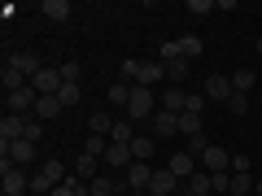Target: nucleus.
<instances>
[{
    "label": "nucleus",
    "mask_w": 262,
    "mask_h": 196,
    "mask_svg": "<svg viewBox=\"0 0 262 196\" xmlns=\"http://www.w3.org/2000/svg\"><path fill=\"white\" fill-rule=\"evenodd\" d=\"M66 179H70V170H66V166H61L57 157H44V166H39V175L31 179V192H39V196H44V192H53L57 183H66Z\"/></svg>",
    "instance_id": "nucleus-1"
},
{
    "label": "nucleus",
    "mask_w": 262,
    "mask_h": 196,
    "mask_svg": "<svg viewBox=\"0 0 262 196\" xmlns=\"http://www.w3.org/2000/svg\"><path fill=\"white\" fill-rule=\"evenodd\" d=\"M153 113H158V96H153V87H136V92H131V105H127V118L131 122H149Z\"/></svg>",
    "instance_id": "nucleus-2"
},
{
    "label": "nucleus",
    "mask_w": 262,
    "mask_h": 196,
    "mask_svg": "<svg viewBox=\"0 0 262 196\" xmlns=\"http://www.w3.org/2000/svg\"><path fill=\"white\" fill-rule=\"evenodd\" d=\"M0 175H5V196H22V192H31V179L22 175V166H13L9 157H0Z\"/></svg>",
    "instance_id": "nucleus-3"
},
{
    "label": "nucleus",
    "mask_w": 262,
    "mask_h": 196,
    "mask_svg": "<svg viewBox=\"0 0 262 196\" xmlns=\"http://www.w3.org/2000/svg\"><path fill=\"white\" fill-rule=\"evenodd\" d=\"M201 170H210V175H232V153L219 149V144H210V149L201 153Z\"/></svg>",
    "instance_id": "nucleus-4"
},
{
    "label": "nucleus",
    "mask_w": 262,
    "mask_h": 196,
    "mask_svg": "<svg viewBox=\"0 0 262 196\" xmlns=\"http://www.w3.org/2000/svg\"><path fill=\"white\" fill-rule=\"evenodd\" d=\"M5 70H18V75H22V79L31 83V79H35L39 70H44V61H39L35 53H13L9 61H5Z\"/></svg>",
    "instance_id": "nucleus-5"
},
{
    "label": "nucleus",
    "mask_w": 262,
    "mask_h": 196,
    "mask_svg": "<svg viewBox=\"0 0 262 196\" xmlns=\"http://www.w3.org/2000/svg\"><path fill=\"white\" fill-rule=\"evenodd\" d=\"M27 122H31V113H9V118H0V144L22 140V135H27Z\"/></svg>",
    "instance_id": "nucleus-6"
},
{
    "label": "nucleus",
    "mask_w": 262,
    "mask_h": 196,
    "mask_svg": "<svg viewBox=\"0 0 262 196\" xmlns=\"http://www.w3.org/2000/svg\"><path fill=\"white\" fill-rule=\"evenodd\" d=\"M122 183H127V192H144V187L153 183V166H149V161H131Z\"/></svg>",
    "instance_id": "nucleus-7"
},
{
    "label": "nucleus",
    "mask_w": 262,
    "mask_h": 196,
    "mask_svg": "<svg viewBox=\"0 0 262 196\" xmlns=\"http://www.w3.org/2000/svg\"><path fill=\"white\" fill-rule=\"evenodd\" d=\"M166 170H170V175L179 179V183H188V179L196 175V157H192V153H188V149H184V153H170Z\"/></svg>",
    "instance_id": "nucleus-8"
},
{
    "label": "nucleus",
    "mask_w": 262,
    "mask_h": 196,
    "mask_svg": "<svg viewBox=\"0 0 262 196\" xmlns=\"http://www.w3.org/2000/svg\"><path fill=\"white\" fill-rule=\"evenodd\" d=\"M170 135H179V113L158 109L153 113V140H170Z\"/></svg>",
    "instance_id": "nucleus-9"
},
{
    "label": "nucleus",
    "mask_w": 262,
    "mask_h": 196,
    "mask_svg": "<svg viewBox=\"0 0 262 196\" xmlns=\"http://www.w3.org/2000/svg\"><path fill=\"white\" fill-rule=\"evenodd\" d=\"M31 87H35L39 96H57V92L66 87V83H61V70H48V65H44V70L31 79Z\"/></svg>",
    "instance_id": "nucleus-10"
},
{
    "label": "nucleus",
    "mask_w": 262,
    "mask_h": 196,
    "mask_svg": "<svg viewBox=\"0 0 262 196\" xmlns=\"http://www.w3.org/2000/svg\"><path fill=\"white\" fill-rule=\"evenodd\" d=\"M131 161H136V157H131V144H114V140H110V149H105L101 166H110V170H127Z\"/></svg>",
    "instance_id": "nucleus-11"
},
{
    "label": "nucleus",
    "mask_w": 262,
    "mask_h": 196,
    "mask_svg": "<svg viewBox=\"0 0 262 196\" xmlns=\"http://www.w3.org/2000/svg\"><path fill=\"white\" fill-rule=\"evenodd\" d=\"M201 92H206V101H219V105H227V101H232V79H223V75H210Z\"/></svg>",
    "instance_id": "nucleus-12"
},
{
    "label": "nucleus",
    "mask_w": 262,
    "mask_h": 196,
    "mask_svg": "<svg viewBox=\"0 0 262 196\" xmlns=\"http://www.w3.org/2000/svg\"><path fill=\"white\" fill-rule=\"evenodd\" d=\"M175 187H184L170 170H153V183H149V196H175Z\"/></svg>",
    "instance_id": "nucleus-13"
},
{
    "label": "nucleus",
    "mask_w": 262,
    "mask_h": 196,
    "mask_svg": "<svg viewBox=\"0 0 262 196\" xmlns=\"http://www.w3.org/2000/svg\"><path fill=\"white\" fill-rule=\"evenodd\" d=\"M5 157H9L13 166H27V161H35V144L31 140H13V144H5Z\"/></svg>",
    "instance_id": "nucleus-14"
},
{
    "label": "nucleus",
    "mask_w": 262,
    "mask_h": 196,
    "mask_svg": "<svg viewBox=\"0 0 262 196\" xmlns=\"http://www.w3.org/2000/svg\"><path fill=\"white\" fill-rule=\"evenodd\" d=\"M162 79H166V65H162V61H140V75H136V87L162 83Z\"/></svg>",
    "instance_id": "nucleus-15"
},
{
    "label": "nucleus",
    "mask_w": 262,
    "mask_h": 196,
    "mask_svg": "<svg viewBox=\"0 0 262 196\" xmlns=\"http://www.w3.org/2000/svg\"><path fill=\"white\" fill-rule=\"evenodd\" d=\"M96 175H101V157H92V153H79V161H75V179L92 183Z\"/></svg>",
    "instance_id": "nucleus-16"
},
{
    "label": "nucleus",
    "mask_w": 262,
    "mask_h": 196,
    "mask_svg": "<svg viewBox=\"0 0 262 196\" xmlns=\"http://www.w3.org/2000/svg\"><path fill=\"white\" fill-rule=\"evenodd\" d=\"M88 192L92 196H118V192H127V183H114V175H96L88 183Z\"/></svg>",
    "instance_id": "nucleus-17"
},
{
    "label": "nucleus",
    "mask_w": 262,
    "mask_h": 196,
    "mask_svg": "<svg viewBox=\"0 0 262 196\" xmlns=\"http://www.w3.org/2000/svg\"><path fill=\"white\" fill-rule=\"evenodd\" d=\"M188 196H214V175H210V170H196V175L188 179Z\"/></svg>",
    "instance_id": "nucleus-18"
},
{
    "label": "nucleus",
    "mask_w": 262,
    "mask_h": 196,
    "mask_svg": "<svg viewBox=\"0 0 262 196\" xmlns=\"http://www.w3.org/2000/svg\"><path fill=\"white\" fill-rule=\"evenodd\" d=\"M39 13H44L48 22H66L75 9H70V0H44V5H39Z\"/></svg>",
    "instance_id": "nucleus-19"
},
{
    "label": "nucleus",
    "mask_w": 262,
    "mask_h": 196,
    "mask_svg": "<svg viewBox=\"0 0 262 196\" xmlns=\"http://www.w3.org/2000/svg\"><path fill=\"white\" fill-rule=\"evenodd\" d=\"M184 105H188V92H184V87H175V83H170L166 92H162V109H170V113H184Z\"/></svg>",
    "instance_id": "nucleus-20"
},
{
    "label": "nucleus",
    "mask_w": 262,
    "mask_h": 196,
    "mask_svg": "<svg viewBox=\"0 0 262 196\" xmlns=\"http://www.w3.org/2000/svg\"><path fill=\"white\" fill-rule=\"evenodd\" d=\"M201 131H206V118H201V113H179V135H184V140H192Z\"/></svg>",
    "instance_id": "nucleus-21"
},
{
    "label": "nucleus",
    "mask_w": 262,
    "mask_h": 196,
    "mask_svg": "<svg viewBox=\"0 0 262 196\" xmlns=\"http://www.w3.org/2000/svg\"><path fill=\"white\" fill-rule=\"evenodd\" d=\"M48 196H92V192H88V183H83V179H75V175H70L66 183H57Z\"/></svg>",
    "instance_id": "nucleus-22"
},
{
    "label": "nucleus",
    "mask_w": 262,
    "mask_h": 196,
    "mask_svg": "<svg viewBox=\"0 0 262 196\" xmlns=\"http://www.w3.org/2000/svg\"><path fill=\"white\" fill-rule=\"evenodd\" d=\"M131 92H136V83H110V105H118V109H127L131 105Z\"/></svg>",
    "instance_id": "nucleus-23"
},
{
    "label": "nucleus",
    "mask_w": 262,
    "mask_h": 196,
    "mask_svg": "<svg viewBox=\"0 0 262 196\" xmlns=\"http://www.w3.org/2000/svg\"><path fill=\"white\" fill-rule=\"evenodd\" d=\"M162 65H166V79H170V83H188V65H192V61L175 57V61H162Z\"/></svg>",
    "instance_id": "nucleus-24"
},
{
    "label": "nucleus",
    "mask_w": 262,
    "mask_h": 196,
    "mask_svg": "<svg viewBox=\"0 0 262 196\" xmlns=\"http://www.w3.org/2000/svg\"><path fill=\"white\" fill-rule=\"evenodd\" d=\"M110 140H114V144H131V140H136V127H131V118H118V122H114V135H110Z\"/></svg>",
    "instance_id": "nucleus-25"
},
{
    "label": "nucleus",
    "mask_w": 262,
    "mask_h": 196,
    "mask_svg": "<svg viewBox=\"0 0 262 196\" xmlns=\"http://www.w3.org/2000/svg\"><path fill=\"white\" fill-rule=\"evenodd\" d=\"M66 105L57 101V96H39V105H35V118H57Z\"/></svg>",
    "instance_id": "nucleus-26"
},
{
    "label": "nucleus",
    "mask_w": 262,
    "mask_h": 196,
    "mask_svg": "<svg viewBox=\"0 0 262 196\" xmlns=\"http://www.w3.org/2000/svg\"><path fill=\"white\" fill-rule=\"evenodd\" d=\"M253 83H258V75H253V70H236V75H232V92H245V96H249Z\"/></svg>",
    "instance_id": "nucleus-27"
},
{
    "label": "nucleus",
    "mask_w": 262,
    "mask_h": 196,
    "mask_svg": "<svg viewBox=\"0 0 262 196\" xmlns=\"http://www.w3.org/2000/svg\"><path fill=\"white\" fill-rule=\"evenodd\" d=\"M114 122H118V118H110V113H92L88 127H92V135H114Z\"/></svg>",
    "instance_id": "nucleus-28"
},
{
    "label": "nucleus",
    "mask_w": 262,
    "mask_h": 196,
    "mask_svg": "<svg viewBox=\"0 0 262 196\" xmlns=\"http://www.w3.org/2000/svg\"><path fill=\"white\" fill-rule=\"evenodd\" d=\"M227 196H253V175H232V192Z\"/></svg>",
    "instance_id": "nucleus-29"
},
{
    "label": "nucleus",
    "mask_w": 262,
    "mask_h": 196,
    "mask_svg": "<svg viewBox=\"0 0 262 196\" xmlns=\"http://www.w3.org/2000/svg\"><path fill=\"white\" fill-rule=\"evenodd\" d=\"M149 153H153L149 135H136V140H131V157H136V161H149Z\"/></svg>",
    "instance_id": "nucleus-30"
},
{
    "label": "nucleus",
    "mask_w": 262,
    "mask_h": 196,
    "mask_svg": "<svg viewBox=\"0 0 262 196\" xmlns=\"http://www.w3.org/2000/svg\"><path fill=\"white\" fill-rule=\"evenodd\" d=\"M105 149H110V135H88L83 140V153H92V157H105Z\"/></svg>",
    "instance_id": "nucleus-31"
},
{
    "label": "nucleus",
    "mask_w": 262,
    "mask_h": 196,
    "mask_svg": "<svg viewBox=\"0 0 262 196\" xmlns=\"http://www.w3.org/2000/svg\"><path fill=\"white\" fill-rule=\"evenodd\" d=\"M214 9H219L214 0H188L184 5V13H192V18H206V13H214Z\"/></svg>",
    "instance_id": "nucleus-32"
},
{
    "label": "nucleus",
    "mask_w": 262,
    "mask_h": 196,
    "mask_svg": "<svg viewBox=\"0 0 262 196\" xmlns=\"http://www.w3.org/2000/svg\"><path fill=\"white\" fill-rule=\"evenodd\" d=\"M79 96H83V87H79V83H66L61 92H57V101H61L66 109H70V105H79Z\"/></svg>",
    "instance_id": "nucleus-33"
},
{
    "label": "nucleus",
    "mask_w": 262,
    "mask_h": 196,
    "mask_svg": "<svg viewBox=\"0 0 262 196\" xmlns=\"http://www.w3.org/2000/svg\"><path fill=\"white\" fill-rule=\"evenodd\" d=\"M227 113L245 118V113H249V96H245V92H232V101H227Z\"/></svg>",
    "instance_id": "nucleus-34"
},
{
    "label": "nucleus",
    "mask_w": 262,
    "mask_h": 196,
    "mask_svg": "<svg viewBox=\"0 0 262 196\" xmlns=\"http://www.w3.org/2000/svg\"><path fill=\"white\" fill-rule=\"evenodd\" d=\"M0 79H5V92H18V87H27V79H22L18 70H5Z\"/></svg>",
    "instance_id": "nucleus-35"
},
{
    "label": "nucleus",
    "mask_w": 262,
    "mask_h": 196,
    "mask_svg": "<svg viewBox=\"0 0 262 196\" xmlns=\"http://www.w3.org/2000/svg\"><path fill=\"white\" fill-rule=\"evenodd\" d=\"M206 109V92H188V105H184V113H201Z\"/></svg>",
    "instance_id": "nucleus-36"
},
{
    "label": "nucleus",
    "mask_w": 262,
    "mask_h": 196,
    "mask_svg": "<svg viewBox=\"0 0 262 196\" xmlns=\"http://www.w3.org/2000/svg\"><path fill=\"white\" fill-rule=\"evenodd\" d=\"M136 75H140V61L127 57V61H122V83H136Z\"/></svg>",
    "instance_id": "nucleus-37"
},
{
    "label": "nucleus",
    "mask_w": 262,
    "mask_h": 196,
    "mask_svg": "<svg viewBox=\"0 0 262 196\" xmlns=\"http://www.w3.org/2000/svg\"><path fill=\"white\" fill-rule=\"evenodd\" d=\"M57 70H61V83H79V61H66Z\"/></svg>",
    "instance_id": "nucleus-38"
},
{
    "label": "nucleus",
    "mask_w": 262,
    "mask_h": 196,
    "mask_svg": "<svg viewBox=\"0 0 262 196\" xmlns=\"http://www.w3.org/2000/svg\"><path fill=\"white\" fill-rule=\"evenodd\" d=\"M39 135H44V131H39V118H35V113H31V122H27V135H22V140L39 144Z\"/></svg>",
    "instance_id": "nucleus-39"
},
{
    "label": "nucleus",
    "mask_w": 262,
    "mask_h": 196,
    "mask_svg": "<svg viewBox=\"0 0 262 196\" xmlns=\"http://www.w3.org/2000/svg\"><path fill=\"white\" fill-rule=\"evenodd\" d=\"M232 175H249V157L245 153H232Z\"/></svg>",
    "instance_id": "nucleus-40"
},
{
    "label": "nucleus",
    "mask_w": 262,
    "mask_h": 196,
    "mask_svg": "<svg viewBox=\"0 0 262 196\" xmlns=\"http://www.w3.org/2000/svg\"><path fill=\"white\" fill-rule=\"evenodd\" d=\"M253 196H262V179H258V183H253Z\"/></svg>",
    "instance_id": "nucleus-41"
},
{
    "label": "nucleus",
    "mask_w": 262,
    "mask_h": 196,
    "mask_svg": "<svg viewBox=\"0 0 262 196\" xmlns=\"http://www.w3.org/2000/svg\"><path fill=\"white\" fill-rule=\"evenodd\" d=\"M253 53H262V35H258V44H253Z\"/></svg>",
    "instance_id": "nucleus-42"
}]
</instances>
